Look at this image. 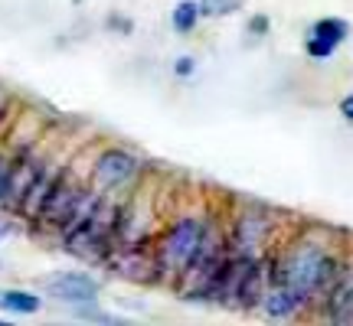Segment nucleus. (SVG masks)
<instances>
[{
	"mask_svg": "<svg viewBox=\"0 0 353 326\" xmlns=\"http://www.w3.org/2000/svg\"><path fill=\"white\" fill-rule=\"evenodd\" d=\"M337 274V261L330 258L327 251H321L317 245H294L291 251H285L275 264L272 284L288 287L298 301H311L314 294L330 287V281Z\"/></svg>",
	"mask_w": 353,
	"mask_h": 326,
	"instance_id": "1",
	"label": "nucleus"
},
{
	"mask_svg": "<svg viewBox=\"0 0 353 326\" xmlns=\"http://www.w3.org/2000/svg\"><path fill=\"white\" fill-rule=\"evenodd\" d=\"M206 232H210V226H206L203 219H193V215L176 219L174 226L164 232V239L157 241V248H154L161 277H183L190 261L196 258V251H200Z\"/></svg>",
	"mask_w": 353,
	"mask_h": 326,
	"instance_id": "2",
	"label": "nucleus"
},
{
	"mask_svg": "<svg viewBox=\"0 0 353 326\" xmlns=\"http://www.w3.org/2000/svg\"><path fill=\"white\" fill-rule=\"evenodd\" d=\"M141 173V163L134 153L121 151V147H108L101 151L92 163V183L99 193H114V189L128 186L134 176Z\"/></svg>",
	"mask_w": 353,
	"mask_h": 326,
	"instance_id": "3",
	"label": "nucleus"
},
{
	"mask_svg": "<svg viewBox=\"0 0 353 326\" xmlns=\"http://www.w3.org/2000/svg\"><path fill=\"white\" fill-rule=\"evenodd\" d=\"M46 170V163L39 160L33 151H20L17 157L10 160V180H7V193H3V209H13V213H20V206H23L26 193L33 189V183L39 180V173Z\"/></svg>",
	"mask_w": 353,
	"mask_h": 326,
	"instance_id": "4",
	"label": "nucleus"
},
{
	"mask_svg": "<svg viewBox=\"0 0 353 326\" xmlns=\"http://www.w3.org/2000/svg\"><path fill=\"white\" fill-rule=\"evenodd\" d=\"M105 264L112 268L118 277H128V281H157L161 277V268H157V254L154 251H144L141 245H125V248H114Z\"/></svg>",
	"mask_w": 353,
	"mask_h": 326,
	"instance_id": "5",
	"label": "nucleus"
},
{
	"mask_svg": "<svg viewBox=\"0 0 353 326\" xmlns=\"http://www.w3.org/2000/svg\"><path fill=\"white\" fill-rule=\"evenodd\" d=\"M46 294L63 303H95V297H99V281L88 274L69 271V274L50 277V281H46Z\"/></svg>",
	"mask_w": 353,
	"mask_h": 326,
	"instance_id": "6",
	"label": "nucleus"
},
{
	"mask_svg": "<svg viewBox=\"0 0 353 326\" xmlns=\"http://www.w3.org/2000/svg\"><path fill=\"white\" fill-rule=\"evenodd\" d=\"M327 320L334 323H353V271H337L327 287Z\"/></svg>",
	"mask_w": 353,
	"mask_h": 326,
	"instance_id": "7",
	"label": "nucleus"
},
{
	"mask_svg": "<svg viewBox=\"0 0 353 326\" xmlns=\"http://www.w3.org/2000/svg\"><path fill=\"white\" fill-rule=\"evenodd\" d=\"M343 36H347V23H343V20H321V23H314V30H311L307 52H311V56H330Z\"/></svg>",
	"mask_w": 353,
	"mask_h": 326,
	"instance_id": "8",
	"label": "nucleus"
},
{
	"mask_svg": "<svg viewBox=\"0 0 353 326\" xmlns=\"http://www.w3.org/2000/svg\"><path fill=\"white\" fill-rule=\"evenodd\" d=\"M265 228H268V222H262L255 213H249L245 219H239V222H236V235H232L236 251H239V254H245V258H252L255 248L262 245Z\"/></svg>",
	"mask_w": 353,
	"mask_h": 326,
	"instance_id": "9",
	"label": "nucleus"
},
{
	"mask_svg": "<svg viewBox=\"0 0 353 326\" xmlns=\"http://www.w3.org/2000/svg\"><path fill=\"white\" fill-rule=\"evenodd\" d=\"M262 307H265V314L268 316H275V320H285V316H291L298 307H301V301L291 294L288 287H281V284H272V290L265 294V301H262Z\"/></svg>",
	"mask_w": 353,
	"mask_h": 326,
	"instance_id": "10",
	"label": "nucleus"
},
{
	"mask_svg": "<svg viewBox=\"0 0 353 326\" xmlns=\"http://www.w3.org/2000/svg\"><path fill=\"white\" fill-rule=\"evenodd\" d=\"M0 307L10 310V314H37L43 301L37 294H30V290H3L0 294Z\"/></svg>",
	"mask_w": 353,
	"mask_h": 326,
	"instance_id": "11",
	"label": "nucleus"
},
{
	"mask_svg": "<svg viewBox=\"0 0 353 326\" xmlns=\"http://www.w3.org/2000/svg\"><path fill=\"white\" fill-rule=\"evenodd\" d=\"M200 17H203V10H200L196 0H180V3L174 7V13H170V23H174L176 33H190Z\"/></svg>",
	"mask_w": 353,
	"mask_h": 326,
	"instance_id": "12",
	"label": "nucleus"
},
{
	"mask_svg": "<svg viewBox=\"0 0 353 326\" xmlns=\"http://www.w3.org/2000/svg\"><path fill=\"white\" fill-rule=\"evenodd\" d=\"M242 7V0H200L203 17H226Z\"/></svg>",
	"mask_w": 353,
	"mask_h": 326,
	"instance_id": "13",
	"label": "nucleus"
},
{
	"mask_svg": "<svg viewBox=\"0 0 353 326\" xmlns=\"http://www.w3.org/2000/svg\"><path fill=\"white\" fill-rule=\"evenodd\" d=\"M193 72V59L183 56V59H176V76H190Z\"/></svg>",
	"mask_w": 353,
	"mask_h": 326,
	"instance_id": "14",
	"label": "nucleus"
},
{
	"mask_svg": "<svg viewBox=\"0 0 353 326\" xmlns=\"http://www.w3.org/2000/svg\"><path fill=\"white\" fill-rule=\"evenodd\" d=\"M341 111H343V118H350V121H353V98H343L341 101Z\"/></svg>",
	"mask_w": 353,
	"mask_h": 326,
	"instance_id": "15",
	"label": "nucleus"
},
{
	"mask_svg": "<svg viewBox=\"0 0 353 326\" xmlns=\"http://www.w3.org/2000/svg\"><path fill=\"white\" fill-rule=\"evenodd\" d=\"M0 118H3V105H0Z\"/></svg>",
	"mask_w": 353,
	"mask_h": 326,
	"instance_id": "16",
	"label": "nucleus"
},
{
	"mask_svg": "<svg viewBox=\"0 0 353 326\" xmlns=\"http://www.w3.org/2000/svg\"><path fill=\"white\" fill-rule=\"evenodd\" d=\"M0 294H3V290H0Z\"/></svg>",
	"mask_w": 353,
	"mask_h": 326,
	"instance_id": "17",
	"label": "nucleus"
}]
</instances>
